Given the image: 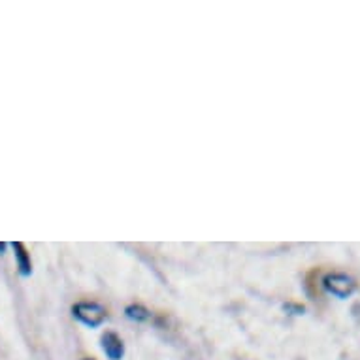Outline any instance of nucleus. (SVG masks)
Wrapping results in <instances>:
<instances>
[{
	"instance_id": "3",
	"label": "nucleus",
	"mask_w": 360,
	"mask_h": 360,
	"mask_svg": "<svg viewBox=\"0 0 360 360\" xmlns=\"http://www.w3.org/2000/svg\"><path fill=\"white\" fill-rule=\"evenodd\" d=\"M102 353L110 360H121L124 356V342L121 340L117 332L106 330L101 336Z\"/></svg>"
},
{
	"instance_id": "2",
	"label": "nucleus",
	"mask_w": 360,
	"mask_h": 360,
	"mask_svg": "<svg viewBox=\"0 0 360 360\" xmlns=\"http://www.w3.org/2000/svg\"><path fill=\"white\" fill-rule=\"evenodd\" d=\"M356 279L353 276L343 272H330L326 274L323 278V289L328 292V295L336 296L340 300H345V298H351L356 290Z\"/></svg>"
},
{
	"instance_id": "6",
	"label": "nucleus",
	"mask_w": 360,
	"mask_h": 360,
	"mask_svg": "<svg viewBox=\"0 0 360 360\" xmlns=\"http://www.w3.org/2000/svg\"><path fill=\"white\" fill-rule=\"evenodd\" d=\"M283 309L287 313H290V315H302V313L306 311V307L300 306V304H292V302H289V304H283Z\"/></svg>"
},
{
	"instance_id": "7",
	"label": "nucleus",
	"mask_w": 360,
	"mask_h": 360,
	"mask_svg": "<svg viewBox=\"0 0 360 360\" xmlns=\"http://www.w3.org/2000/svg\"><path fill=\"white\" fill-rule=\"evenodd\" d=\"M6 248H8V243L0 242V255H4V251H6Z\"/></svg>"
},
{
	"instance_id": "4",
	"label": "nucleus",
	"mask_w": 360,
	"mask_h": 360,
	"mask_svg": "<svg viewBox=\"0 0 360 360\" xmlns=\"http://www.w3.org/2000/svg\"><path fill=\"white\" fill-rule=\"evenodd\" d=\"M12 249H13V259H15V264H18L19 276L29 278L30 274H32V260H30V253L27 251V248H25V243L13 242Z\"/></svg>"
},
{
	"instance_id": "1",
	"label": "nucleus",
	"mask_w": 360,
	"mask_h": 360,
	"mask_svg": "<svg viewBox=\"0 0 360 360\" xmlns=\"http://www.w3.org/2000/svg\"><path fill=\"white\" fill-rule=\"evenodd\" d=\"M72 317L87 328H98L106 323L108 309L98 302H77L72 306Z\"/></svg>"
},
{
	"instance_id": "5",
	"label": "nucleus",
	"mask_w": 360,
	"mask_h": 360,
	"mask_svg": "<svg viewBox=\"0 0 360 360\" xmlns=\"http://www.w3.org/2000/svg\"><path fill=\"white\" fill-rule=\"evenodd\" d=\"M124 315L130 321H134V323H148V321L153 319V313L149 311L146 306H142V304H129V306L124 307Z\"/></svg>"
},
{
	"instance_id": "8",
	"label": "nucleus",
	"mask_w": 360,
	"mask_h": 360,
	"mask_svg": "<svg viewBox=\"0 0 360 360\" xmlns=\"http://www.w3.org/2000/svg\"><path fill=\"white\" fill-rule=\"evenodd\" d=\"M82 360H95V359H91V356H85V359H82Z\"/></svg>"
}]
</instances>
